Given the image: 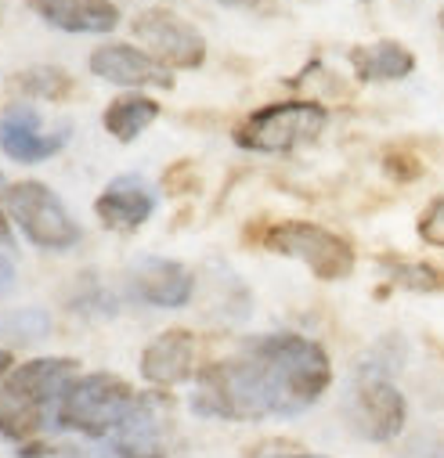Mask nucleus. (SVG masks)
<instances>
[{
    "label": "nucleus",
    "instance_id": "obj_17",
    "mask_svg": "<svg viewBox=\"0 0 444 458\" xmlns=\"http://www.w3.org/2000/svg\"><path fill=\"white\" fill-rule=\"evenodd\" d=\"M351 65L358 80L365 83H387V80H405L415 69V55L401 40H376L369 47L351 51Z\"/></svg>",
    "mask_w": 444,
    "mask_h": 458
},
{
    "label": "nucleus",
    "instance_id": "obj_22",
    "mask_svg": "<svg viewBox=\"0 0 444 458\" xmlns=\"http://www.w3.org/2000/svg\"><path fill=\"white\" fill-rule=\"evenodd\" d=\"M8 328L19 335V339H37V335H44L47 328H51V321H47V314H40V310H22V314H12L8 318Z\"/></svg>",
    "mask_w": 444,
    "mask_h": 458
},
{
    "label": "nucleus",
    "instance_id": "obj_25",
    "mask_svg": "<svg viewBox=\"0 0 444 458\" xmlns=\"http://www.w3.org/2000/svg\"><path fill=\"white\" fill-rule=\"evenodd\" d=\"M19 458H83L80 447H55V444H30Z\"/></svg>",
    "mask_w": 444,
    "mask_h": 458
},
{
    "label": "nucleus",
    "instance_id": "obj_14",
    "mask_svg": "<svg viewBox=\"0 0 444 458\" xmlns=\"http://www.w3.org/2000/svg\"><path fill=\"white\" fill-rule=\"evenodd\" d=\"M94 213L108 232H134L156 213V191L141 177H116L94 199Z\"/></svg>",
    "mask_w": 444,
    "mask_h": 458
},
{
    "label": "nucleus",
    "instance_id": "obj_6",
    "mask_svg": "<svg viewBox=\"0 0 444 458\" xmlns=\"http://www.w3.org/2000/svg\"><path fill=\"white\" fill-rule=\"evenodd\" d=\"M4 202H8V216L19 224V232L37 250L65 253V250L80 246L83 227L65 209V202L58 199V191L47 188L44 181H15V184H8Z\"/></svg>",
    "mask_w": 444,
    "mask_h": 458
},
{
    "label": "nucleus",
    "instance_id": "obj_20",
    "mask_svg": "<svg viewBox=\"0 0 444 458\" xmlns=\"http://www.w3.org/2000/svg\"><path fill=\"white\" fill-rule=\"evenodd\" d=\"M383 170H387L394 181L408 184V181H419V177H423V159H419L415 152H408V148H390V152L383 156Z\"/></svg>",
    "mask_w": 444,
    "mask_h": 458
},
{
    "label": "nucleus",
    "instance_id": "obj_29",
    "mask_svg": "<svg viewBox=\"0 0 444 458\" xmlns=\"http://www.w3.org/2000/svg\"><path fill=\"white\" fill-rule=\"evenodd\" d=\"M365 4H369V0H365Z\"/></svg>",
    "mask_w": 444,
    "mask_h": 458
},
{
    "label": "nucleus",
    "instance_id": "obj_19",
    "mask_svg": "<svg viewBox=\"0 0 444 458\" xmlns=\"http://www.w3.org/2000/svg\"><path fill=\"white\" fill-rule=\"evenodd\" d=\"M387 275L394 285L401 289H412V293H444V271L433 267V264H423V260H383Z\"/></svg>",
    "mask_w": 444,
    "mask_h": 458
},
{
    "label": "nucleus",
    "instance_id": "obj_28",
    "mask_svg": "<svg viewBox=\"0 0 444 458\" xmlns=\"http://www.w3.org/2000/svg\"><path fill=\"white\" fill-rule=\"evenodd\" d=\"M217 4H225V8H257L260 0H217Z\"/></svg>",
    "mask_w": 444,
    "mask_h": 458
},
{
    "label": "nucleus",
    "instance_id": "obj_5",
    "mask_svg": "<svg viewBox=\"0 0 444 458\" xmlns=\"http://www.w3.org/2000/svg\"><path fill=\"white\" fill-rule=\"evenodd\" d=\"M264 250L300 260L318 282H344V278H351V271L358 264V253L344 235L329 232L321 224H311V220L271 224L264 232Z\"/></svg>",
    "mask_w": 444,
    "mask_h": 458
},
{
    "label": "nucleus",
    "instance_id": "obj_11",
    "mask_svg": "<svg viewBox=\"0 0 444 458\" xmlns=\"http://www.w3.org/2000/svg\"><path fill=\"white\" fill-rule=\"evenodd\" d=\"M69 141V127H58L55 134L40 131V116L30 105H15L0 120V152L15 163H44L58 156Z\"/></svg>",
    "mask_w": 444,
    "mask_h": 458
},
{
    "label": "nucleus",
    "instance_id": "obj_13",
    "mask_svg": "<svg viewBox=\"0 0 444 458\" xmlns=\"http://www.w3.org/2000/svg\"><path fill=\"white\" fill-rule=\"evenodd\" d=\"M131 293L149 307L177 310L195 296V275L166 257H145L131 267Z\"/></svg>",
    "mask_w": 444,
    "mask_h": 458
},
{
    "label": "nucleus",
    "instance_id": "obj_12",
    "mask_svg": "<svg viewBox=\"0 0 444 458\" xmlns=\"http://www.w3.org/2000/svg\"><path fill=\"white\" fill-rule=\"evenodd\" d=\"M195 376V335L188 328H166L141 351V379L152 390L181 386Z\"/></svg>",
    "mask_w": 444,
    "mask_h": 458
},
{
    "label": "nucleus",
    "instance_id": "obj_1",
    "mask_svg": "<svg viewBox=\"0 0 444 458\" xmlns=\"http://www.w3.org/2000/svg\"><path fill=\"white\" fill-rule=\"evenodd\" d=\"M332 386V358L300 332L253 335L243 351L209 361L195 376L192 411L225 422L293 419Z\"/></svg>",
    "mask_w": 444,
    "mask_h": 458
},
{
    "label": "nucleus",
    "instance_id": "obj_9",
    "mask_svg": "<svg viewBox=\"0 0 444 458\" xmlns=\"http://www.w3.org/2000/svg\"><path fill=\"white\" fill-rule=\"evenodd\" d=\"M134 37L149 47L152 58H159L166 69H199L206 62V40L202 33L174 15L170 8H149L134 19Z\"/></svg>",
    "mask_w": 444,
    "mask_h": 458
},
{
    "label": "nucleus",
    "instance_id": "obj_15",
    "mask_svg": "<svg viewBox=\"0 0 444 458\" xmlns=\"http://www.w3.org/2000/svg\"><path fill=\"white\" fill-rule=\"evenodd\" d=\"M30 8L62 33H113L120 26L113 0H30Z\"/></svg>",
    "mask_w": 444,
    "mask_h": 458
},
{
    "label": "nucleus",
    "instance_id": "obj_23",
    "mask_svg": "<svg viewBox=\"0 0 444 458\" xmlns=\"http://www.w3.org/2000/svg\"><path fill=\"white\" fill-rule=\"evenodd\" d=\"M250 458H329V454H318V451H303L289 440H264L250 451Z\"/></svg>",
    "mask_w": 444,
    "mask_h": 458
},
{
    "label": "nucleus",
    "instance_id": "obj_21",
    "mask_svg": "<svg viewBox=\"0 0 444 458\" xmlns=\"http://www.w3.org/2000/svg\"><path fill=\"white\" fill-rule=\"evenodd\" d=\"M419 239H423L426 246L444 250V195L433 199V202L423 209V216H419Z\"/></svg>",
    "mask_w": 444,
    "mask_h": 458
},
{
    "label": "nucleus",
    "instance_id": "obj_24",
    "mask_svg": "<svg viewBox=\"0 0 444 458\" xmlns=\"http://www.w3.org/2000/svg\"><path fill=\"white\" fill-rule=\"evenodd\" d=\"M401 458H444V440L440 437H415Z\"/></svg>",
    "mask_w": 444,
    "mask_h": 458
},
{
    "label": "nucleus",
    "instance_id": "obj_3",
    "mask_svg": "<svg viewBox=\"0 0 444 458\" xmlns=\"http://www.w3.org/2000/svg\"><path fill=\"white\" fill-rule=\"evenodd\" d=\"M329 123V108L318 101H275L264 105L235 127V145L260 156H286L300 145H311Z\"/></svg>",
    "mask_w": 444,
    "mask_h": 458
},
{
    "label": "nucleus",
    "instance_id": "obj_4",
    "mask_svg": "<svg viewBox=\"0 0 444 458\" xmlns=\"http://www.w3.org/2000/svg\"><path fill=\"white\" fill-rule=\"evenodd\" d=\"M134 386L113 372H90L76 376V383L65 390L58 404V429L80 433L87 440H101L116 433L120 419L134 404Z\"/></svg>",
    "mask_w": 444,
    "mask_h": 458
},
{
    "label": "nucleus",
    "instance_id": "obj_2",
    "mask_svg": "<svg viewBox=\"0 0 444 458\" xmlns=\"http://www.w3.org/2000/svg\"><path fill=\"white\" fill-rule=\"evenodd\" d=\"M76 369L73 358H33L0 376V437L30 447L47 426H58V404L76 383Z\"/></svg>",
    "mask_w": 444,
    "mask_h": 458
},
{
    "label": "nucleus",
    "instance_id": "obj_16",
    "mask_svg": "<svg viewBox=\"0 0 444 458\" xmlns=\"http://www.w3.org/2000/svg\"><path fill=\"white\" fill-rule=\"evenodd\" d=\"M156 120H159V101L149 98V94H138V90H127V94L113 98L108 108H105V116H101L105 131L113 134L116 141H124V145L138 141Z\"/></svg>",
    "mask_w": 444,
    "mask_h": 458
},
{
    "label": "nucleus",
    "instance_id": "obj_7",
    "mask_svg": "<svg viewBox=\"0 0 444 458\" xmlns=\"http://www.w3.org/2000/svg\"><path fill=\"white\" fill-rule=\"evenodd\" d=\"M116 458H174L177 451V404L166 390H145L134 397L113 433Z\"/></svg>",
    "mask_w": 444,
    "mask_h": 458
},
{
    "label": "nucleus",
    "instance_id": "obj_8",
    "mask_svg": "<svg viewBox=\"0 0 444 458\" xmlns=\"http://www.w3.org/2000/svg\"><path fill=\"white\" fill-rule=\"evenodd\" d=\"M351 422L372 444H390L405 433L408 401L390 376H365L354 372L351 386Z\"/></svg>",
    "mask_w": 444,
    "mask_h": 458
},
{
    "label": "nucleus",
    "instance_id": "obj_26",
    "mask_svg": "<svg viewBox=\"0 0 444 458\" xmlns=\"http://www.w3.org/2000/svg\"><path fill=\"white\" fill-rule=\"evenodd\" d=\"M4 191H8V188H0V246H12V216H8Z\"/></svg>",
    "mask_w": 444,
    "mask_h": 458
},
{
    "label": "nucleus",
    "instance_id": "obj_27",
    "mask_svg": "<svg viewBox=\"0 0 444 458\" xmlns=\"http://www.w3.org/2000/svg\"><path fill=\"white\" fill-rule=\"evenodd\" d=\"M12 285H15V267H12L8 257H0V293L12 289Z\"/></svg>",
    "mask_w": 444,
    "mask_h": 458
},
{
    "label": "nucleus",
    "instance_id": "obj_10",
    "mask_svg": "<svg viewBox=\"0 0 444 458\" xmlns=\"http://www.w3.org/2000/svg\"><path fill=\"white\" fill-rule=\"evenodd\" d=\"M90 72L113 87H127V90H138V87H163L170 90L174 87V72L152 58L149 51L134 47V44H101L98 51H90Z\"/></svg>",
    "mask_w": 444,
    "mask_h": 458
},
{
    "label": "nucleus",
    "instance_id": "obj_18",
    "mask_svg": "<svg viewBox=\"0 0 444 458\" xmlns=\"http://www.w3.org/2000/svg\"><path fill=\"white\" fill-rule=\"evenodd\" d=\"M73 87H76L73 76L58 65H33L15 76V90H22L26 98H44V101H65Z\"/></svg>",
    "mask_w": 444,
    "mask_h": 458
}]
</instances>
